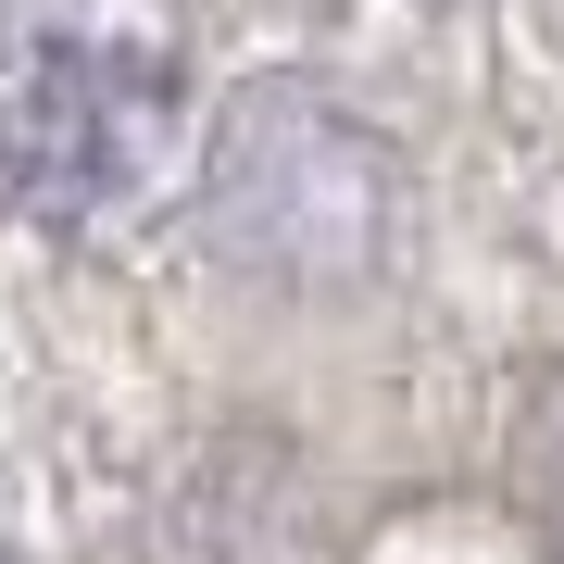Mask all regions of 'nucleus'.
<instances>
[{
	"label": "nucleus",
	"mask_w": 564,
	"mask_h": 564,
	"mask_svg": "<svg viewBox=\"0 0 564 564\" xmlns=\"http://www.w3.org/2000/svg\"><path fill=\"white\" fill-rule=\"evenodd\" d=\"M151 88L76 39L0 25V214H88L101 188L139 176Z\"/></svg>",
	"instance_id": "obj_1"
},
{
	"label": "nucleus",
	"mask_w": 564,
	"mask_h": 564,
	"mask_svg": "<svg viewBox=\"0 0 564 564\" xmlns=\"http://www.w3.org/2000/svg\"><path fill=\"white\" fill-rule=\"evenodd\" d=\"M527 514H540V540L564 552V377L540 389V414H527Z\"/></svg>",
	"instance_id": "obj_2"
}]
</instances>
